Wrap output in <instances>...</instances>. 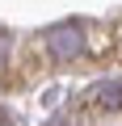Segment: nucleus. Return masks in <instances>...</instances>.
Wrapping results in <instances>:
<instances>
[{"label":"nucleus","instance_id":"f257e3e1","mask_svg":"<svg viewBox=\"0 0 122 126\" xmlns=\"http://www.w3.org/2000/svg\"><path fill=\"white\" fill-rule=\"evenodd\" d=\"M42 46H46L51 63H72V59H80L88 50V38H84L80 25H59V30H51L42 38Z\"/></svg>","mask_w":122,"mask_h":126},{"label":"nucleus","instance_id":"f03ea898","mask_svg":"<svg viewBox=\"0 0 122 126\" xmlns=\"http://www.w3.org/2000/svg\"><path fill=\"white\" fill-rule=\"evenodd\" d=\"M88 105H93V109H101V113H118V109H122V84H118V80L97 84V88L88 93Z\"/></svg>","mask_w":122,"mask_h":126},{"label":"nucleus","instance_id":"7ed1b4c3","mask_svg":"<svg viewBox=\"0 0 122 126\" xmlns=\"http://www.w3.org/2000/svg\"><path fill=\"white\" fill-rule=\"evenodd\" d=\"M9 55H13V38H9L4 30H0V72L9 67Z\"/></svg>","mask_w":122,"mask_h":126},{"label":"nucleus","instance_id":"20e7f679","mask_svg":"<svg viewBox=\"0 0 122 126\" xmlns=\"http://www.w3.org/2000/svg\"><path fill=\"white\" fill-rule=\"evenodd\" d=\"M0 126H13V118H9V113H4V109H0Z\"/></svg>","mask_w":122,"mask_h":126},{"label":"nucleus","instance_id":"39448f33","mask_svg":"<svg viewBox=\"0 0 122 126\" xmlns=\"http://www.w3.org/2000/svg\"><path fill=\"white\" fill-rule=\"evenodd\" d=\"M114 34H118V38H122V21H118V25H114Z\"/></svg>","mask_w":122,"mask_h":126}]
</instances>
